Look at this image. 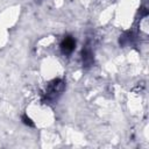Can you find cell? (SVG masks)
Wrapping results in <instances>:
<instances>
[{
  "instance_id": "cell-1",
  "label": "cell",
  "mask_w": 149,
  "mask_h": 149,
  "mask_svg": "<svg viewBox=\"0 0 149 149\" xmlns=\"http://www.w3.org/2000/svg\"><path fill=\"white\" fill-rule=\"evenodd\" d=\"M65 88V83L62 79H54L50 81L42 94V101L44 104H54Z\"/></svg>"
},
{
  "instance_id": "cell-5",
  "label": "cell",
  "mask_w": 149,
  "mask_h": 149,
  "mask_svg": "<svg viewBox=\"0 0 149 149\" xmlns=\"http://www.w3.org/2000/svg\"><path fill=\"white\" fill-rule=\"evenodd\" d=\"M22 120H23V123H24V125H27V126H30V127H33V126H34V122H33V120H31L29 116H27L26 114L22 116Z\"/></svg>"
},
{
  "instance_id": "cell-3",
  "label": "cell",
  "mask_w": 149,
  "mask_h": 149,
  "mask_svg": "<svg viewBox=\"0 0 149 149\" xmlns=\"http://www.w3.org/2000/svg\"><path fill=\"white\" fill-rule=\"evenodd\" d=\"M81 62L84 68H90L93 65V52L88 44H86L81 50Z\"/></svg>"
},
{
  "instance_id": "cell-2",
  "label": "cell",
  "mask_w": 149,
  "mask_h": 149,
  "mask_svg": "<svg viewBox=\"0 0 149 149\" xmlns=\"http://www.w3.org/2000/svg\"><path fill=\"white\" fill-rule=\"evenodd\" d=\"M76 48V41L72 36L68 35L63 38V41L61 42V50L64 55H70Z\"/></svg>"
},
{
  "instance_id": "cell-4",
  "label": "cell",
  "mask_w": 149,
  "mask_h": 149,
  "mask_svg": "<svg viewBox=\"0 0 149 149\" xmlns=\"http://www.w3.org/2000/svg\"><path fill=\"white\" fill-rule=\"evenodd\" d=\"M133 35H132V33H125L123 35H121L120 36V38H119V43H120V45H126V44H128V43H130V41H132V37Z\"/></svg>"
}]
</instances>
